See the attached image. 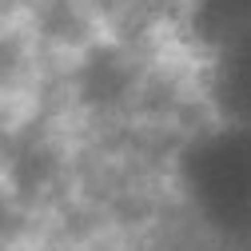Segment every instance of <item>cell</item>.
<instances>
[{
    "instance_id": "cell-1",
    "label": "cell",
    "mask_w": 251,
    "mask_h": 251,
    "mask_svg": "<svg viewBox=\"0 0 251 251\" xmlns=\"http://www.w3.org/2000/svg\"><path fill=\"white\" fill-rule=\"evenodd\" d=\"M124 0H0V251H108Z\"/></svg>"
}]
</instances>
